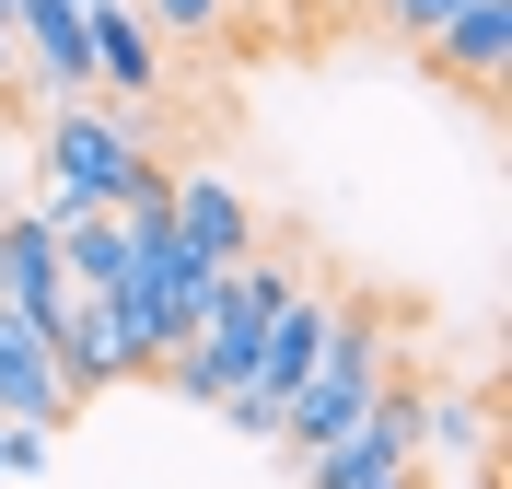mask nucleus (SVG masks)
<instances>
[{
	"label": "nucleus",
	"mask_w": 512,
	"mask_h": 489,
	"mask_svg": "<svg viewBox=\"0 0 512 489\" xmlns=\"http://www.w3.org/2000/svg\"><path fill=\"white\" fill-rule=\"evenodd\" d=\"M291 292H303V268H280V257L222 268V280H210V315H198V338L163 361V385L187 396V408H222V396L256 373V338H268V315H280Z\"/></svg>",
	"instance_id": "obj_1"
},
{
	"label": "nucleus",
	"mask_w": 512,
	"mask_h": 489,
	"mask_svg": "<svg viewBox=\"0 0 512 489\" xmlns=\"http://www.w3.org/2000/svg\"><path fill=\"white\" fill-rule=\"evenodd\" d=\"M210 280H222V268H198L175 233H128V268H117V292H105V303H117L128 361H140V373H163V361L198 338V315H210Z\"/></svg>",
	"instance_id": "obj_2"
},
{
	"label": "nucleus",
	"mask_w": 512,
	"mask_h": 489,
	"mask_svg": "<svg viewBox=\"0 0 512 489\" xmlns=\"http://www.w3.org/2000/svg\"><path fill=\"white\" fill-rule=\"evenodd\" d=\"M35 175H47L35 210H117V198L152 175V152H140V129H128L117 105H47V129H35Z\"/></svg>",
	"instance_id": "obj_3"
},
{
	"label": "nucleus",
	"mask_w": 512,
	"mask_h": 489,
	"mask_svg": "<svg viewBox=\"0 0 512 489\" xmlns=\"http://www.w3.org/2000/svg\"><path fill=\"white\" fill-rule=\"evenodd\" d=\"M384 385H396V338H384L373 315H338V326H326V361L303 373V396L280 408V443H291V455H326Z\"/></svg>",
	"instance_id": "obj_4"
},
{
	"label": "nucleus",
	"mask_w": 512,
	"mask_h": 489,
	"mask_svg": "<svg viewBox=\"0 0 512 489\" xmlns=\"http://www.w3.org/2000/svg\"><path fill=\"white\" fill-rule=\"evenodd\" d=\"M326 326H338V303H326V292H291L280 315H268V338H256V373L222 396V420H233V431L280 443V408L303 396V373L326 361Z\"/></svg>",
	"instance_id": "obj_5"
},
{
	"label": "nucleus",
	"mask_w": 512,
	"mask_h": 489,
	"mask_svg": "<svg viewBox=\"0 0 512 489\" xmlns=\"http://www.w3.org/2000/svg\"><path fill=\"white\" fill-rule=\"evenodd\" d=\"M384 478H419V385H384L326 455H303V489H384Z\"/></svg>",
	"instance_id": "obj_6"
},
{
	"label": "nucleus",
	"mask_w": 512,
	"mask_h": 489,
	"mask_svg": "<svg viewBox=\"0 0 512 489\" xmlns=\"http://www.w3.org/2000/svg\"><path fill=\"white\" fill-rule=\"evenodd\" d=\"M163 233H175L198 268H245L256 257V198L233 187L222 163H187V175H163Z\"/></svg>",
	"instance_id": "obj_7"
},
{
	"label": "nucleus",
	"mask_w": 512,
	"mask_h": 489,
	"mask_svg": "<svg viewBox=\"0 0 512 489\" xmlns=\"http://www.w3.org/2000/svg\"><path fill=\"white\" fill-rule=\"evenodd\" d=\"M0 420H24V431H59V420H70L59 338H47L35 315H12V303H0Z\"/></svg>",
	"instance_id": "obj_8"
},
{
	"label": "nucleus",
	"mask_w": 512,
	"mask_h": 489,
	"mask_svg": "<svg viewBox=\"0 0 512 489\" xmlns=\"http://www.w3.org/2000/svg\"><path fill=\"white\" fill-rule=\"evenodd\" d=\"M47 338H59V385H70V408L140 373V361H128V326H117V303H105V292H70V315L47 326Z\"/></svg>",
	"instance_id": "obj_9"
},
{
	"label": "nucleus",
	"mask_w": 512,
	"mask_h": 489,
	"mask_svg": "<svg viewBox=\"0 0 512 489\" xmlns=\"http://www.w3.org/2000/svg\"><path fill=\"white\" fill-rule=\"evenodd\" d=\"M82 35H94V105L105 94H152V82H163V35L128 12V0H82Z\"/></svg>",
	"instance_id": "obj_10"
},
{
	"label": "nucleus",
	"mask_w": 512,
	"mask_h": 489,
	"mask_svg": "<svg viewBox=\"0 0 512 489\" xmlns=\"http://www.w3.org/2000/svg\"><path fill=\"white\" fill-rule=\"evenodd\" d=\"M431 70L466 82V94H501V70H512V0H466V12L431 35Z\"/></svg>",
	"instance_id": "obj_11"
},
{
	"label": "nucleus",
	"mask_w": 512,
	"mask_h": 489,
	"mask_svg": "<svg viewBox=\"0 0 512 489\" xmlns=\"http://www.w3.org/2000/svg\"><path fill=\"white\" fill-rule=\"evenodd\" d=\"M35 222H47V245H59V280H70V292H117V268H128L117 210H35Z\"/></svg>",
	"instance_id": "obj_12"
},
{
	"label": "nucleus",
	"mask_w": 512,
	"mask_h": 489,
	"mask_svg": "<svg viewBox=\"0 0 512 489\" xmlns=\"http://www.w3.org/2000/svg\"><path fill=\"white\" fill-rule=\"evenodd\" d=\"M454 12H466V0H384V24H396V35H419V47L454 24Z\"/></svg>",
	"instance_id": "obj_13"
},
{
	"label": "nucleus",
	"mask_w": 512,
	"mask_h": 489,
	"mask_svg": "<svg viewBox=\"0 0 512 489\" xmlns=\"http://www.w3.org/2000/svg\"><path fill=\"white\" fill-rule=\"evenodd\" d=\"M0 82H24V24H12V0H0Z\"/></svg>",
	"instance_id": "obj_14"
}]
</instances>
